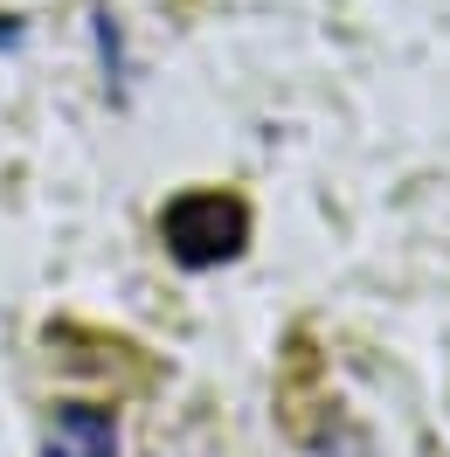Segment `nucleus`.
Returning a JSON list of instances; mask_svg holds the SVG:
<instances>
[{
    "mask_svg": "<svg viewBox=\"0 0 450 457\" xmlns=\"http://www.w3.org/2000/svg\"><path fill=\"white\" fill-rule=\"evenodd\" d=\"M160 236H167V257L180 270H222L250 243V208L222 187H188L160 208Z\"/></svg>",
    "mask_w": 450,
    "mask_h": 457,
    "instance_id": "f257e3e1",
    "label": "nucleus"
},
{
    "mask_svg": "<svg viewBox=\"0 0 450 457\" xmlns=\"http://www.w3.org/2000/svg\"><path fill=\"white\" fill-rule=\"evenodd\" d=\"M42 457H118V416L97 402H62L42 429Z\"/></svg>",
    "mask_w": 450,
    "mask_h": 457,
    "instance_id": "f03ea898",
    "label": "nucleus"
},
{
    "mask_svg": "<svg viewBox=\"0 0 450 457\" xmlns=\"http://www.w3.org/2000/svg\"><path fill=\"white\" fill-rule=\"evenodd\" d=\"M21 35H29V29H21L14 14H0V49H21Z\"/></svg>",
    "mask_w": 450,
    "mask_h": 457,
    "instance_id": "7ed1b4c3",
    "label": "nucleus"
}]
</instances>
